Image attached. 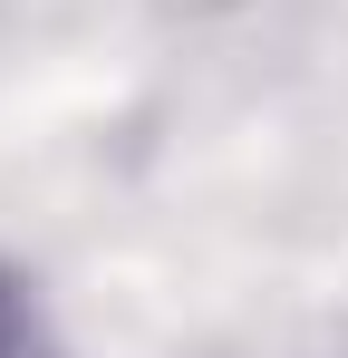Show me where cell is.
<instances>
[{
  "instance_id": "cell-1",
  "label": "cell",
  "mask_w": 348,
  "mask_h": 358,
  "mask_svg": "<svg viewBox=\"0 0 348 358\" xmlns=\"http://www.w3.org/2000/svg\"><path fill=\"white\" fill-rule=\"evenodd\" d=\"M0 358H39V339H29V300L0 281Z\"/></svg>"
}]
</instances>
